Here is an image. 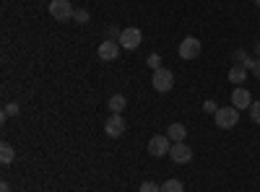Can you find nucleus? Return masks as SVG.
<instances>
[{
  "label": "nucleus",
  "mask_w": 260,
  "mask_h": 192,
  "mask_svg": "<svg viewBox=\"0 0 260 192\" xmlns=\"http://www.w3.org/2000/svg\"><path fill=\"white\" fill-rule=\"evenodd\" d=\"M213 122H216V127H221V130H232V127L240 122V109H234V106H219V112L213 114Z\"/></svg>",
  "instance_id": "1"
},
{
  "label": "nucleus",
  "mask_w": 260,
  "mask_h": 192,
  "mask_svg": "<svg viewBox=\"0 0 260 192\" xmlns=\"http://www.w3.org/2000/svg\"><path fill=\"white\" fill-rule=\"evenodd\" d=\"M151 83H154V89L159 94H167V91L175 89V73H172L169 68H159V70H154V75H151Z\"/></svg>",
  "instance_id": "2"
},
{
  "label": "nucleus",
  "mask_w": 260,
  "mask_h": 192,
  "mask_svg": "<svg viewBox=\"0 0 260 192\" xmlns=\"http://www.w3.org/2000/svg\"><path fill=\"white\" fill-rule=\"evenodd\" d=\"M201 50H203V45H201L198 36H185L180 42V57L182 60H195V57L201 55Z\"/></svg>",
  "instance_id": "3"
},
{
  "label": "nucleus",
  "mask_w": 260,
  "mask_h": 192,
  "mask_svg": "<svg viewBox=\"0 0 260 192\" xmlns=\"http://www.w3.org/2000/svg\"><path fill=\"white\" fill-rule=\"evenodd\" d=\"M169 148H172V140L169 135H154L148 140V153L154 159H161V156H169Z\"/></svg>",
  "instance_id": "4"
},
{
  "label": "nucleus",
  "mask_w": 260,
  "mask_h": 192,
  "mask_svg": "<svg viewBox=\"0 0 260 192\" xmlns=\"http://www.w3.org/2000/svg\"><path fill=\"white\" fill-rule=\"evenodd\" d=\"M141 42H143L141 29H136V26L122 29V34H120V47H122V50H136V47L141 45Z\"/></svg>",
  "instance_id": "5"
},
{
  "label": "nucleus",
  "mask_w": 260,
  "mask_h": 192,
  "mask_svg": "<svg viewBox=\"0 0 260 192\" xmlns=\"http://www.w3.org/2000/svg\"><path fill=\"white\" fill-rule=\"evenodd\" d=\"M169 159L175 161V164H190V161H192V148H190L185 140H182V143H172Z\"/></svg>",
  "instance_id": "6"
},
{
  "label": "nucleus",
  "mask_w": 260,
  "mask_h": 192,
  "mask_svg": "<svg viewBox=\"0 0 260 192\" xmlns=\"http://www.w3.org/2000/svg\"><path fill=\"white\" fill-rule=\"evenodd\" d=\"M50 13H52V18L55 21H68V18H73V6L68 3V0H52L50 3Z\"/></svg>",
  "instance_id": "7"
},
{
  "label": "nucleus",
  "mask_w": 260,
  "mask_h": 192,
  "mask_svg": "<svg viewBox=\"0 0 260 192\" xmlns=\"http://www.w3.org/2000/svg\"><path fill=\"white\" fill-rule=\"evenodd\" d=\"M125 117L122 114H112V117H107V122H104V133L110 135V138H120L122 133H125Z\"/></svg>",
  "instance_id": "8"
},
{
  "label": "nucleus",
  "mask_w": 260,
  "mask_h": 192,
  "mask_svg": "<svg viewBox=\"0 0 260 192\" xmlns=\"http://www.w3.org/2000/svg\"><path fill=\"white\" fill-rule=\"evenodd\" d=\"M232 106H234V109H250V106H252V94L247 91V89H242V86H237L234 89V94H232Z\"/></svg>",
  "instance_id": "9"
},
{
  "label": "nucleus",
  "mask_w": 260,
  "mask_h": 192,
  "mask_svg": "<svg viewBox=\"0 0 260 192\" xmlns=\"http://www.w3.org/2000/svg\"><path fill=\"white\" fill-rule=\"evenodd\" d=\"M117 55H120V45H117L115 39H107V42H102V45H99V60L112 62V60H117Z\"/></svg>",
  "instance_id": "10"
},
{
  "label": "nucleus",
  "mask_w": 260,
  "mask_h": 192,
  "mask_svg": "<svg viewBox=\"0 0 260 192\" xmlns=\"http://www.w3.org/2000/svg\"><path fill=\"white\" fill-rule=\"evenodd\" d=\"M167 135H169L172 143H182V140L187 138V127H185L182 122H172L169 130H167Z\"/></svg>",
  "instance_id": "11"
},
{
  "label": "nucleus",
  "mask_w": 260,
  "mask_h": 192,
  "mask_svg": "<svg viewBox=\"0 0 260 192\" xmlns=\"http://www.w3.org/2000/svg\"><path fill=\"white\" fill-rule=\"evenodd\" d=\"M107 104H110V112L112 114H122V109L127 106V99L122 94H115V96H110V101H107Z\"/></svg>",
  "instance_id": "12"
},
{
  "label": "nucleus",
  "mask_w": 260,
  "mask_h": 192,
  "mask_svg": "<svg viewBox=\"0 0 260 192\" xmlns=\"http://www.w3.org/2000/svg\"><path fill=\"white\" fill-rule=\"evenodd\" d=\"M245 78H247V68H245V65H234V68L229 70V81L234 83V86H242Z\"/></svg>",
  "instance_id": "13"
},
{
  "label": "nucleus",
  "mask_w": 260,
  "mask_h": 192,
  "mask_svg": "<svg viewBox=\"0 0 260 192\" xmlns=\"http://www.w3.org/2000/svg\"><path fill=\"white\" fill-rule=\"evenodd\" d=\"M161 192H185V184H182V179H164L161 182Z\"/></svg>",
  "instance_id": "14"
},
{
  "label": "nucleus",
  "mask_w": 260,
  "mask_h": 192,
  "mask_svg": "<svg viewBox=\"0 0 260 192\" xmlns=\"http://www.w3.org/2000/svg\"><path fill=\"white\" fill-rule=\"evenodd\" d=\"M13 159H16L13 145H11V143H3V145H0V161L8 166V164H13Z\"/></svg>",
  "instance_id": "15"
},
{
  "label": "nucleus",
  "mask_w": 260,
  "mask_h": 192,
  "mask_svg": "<svg viewBox=\"0 0 260 192\" xmlns=\"http://www.w3.org/2000/svg\"><path fill=\"white\" fill-rule=\"evenodd\" d=\"M73 18L78 21V24H89V18H91V13H89V11H83V8H78V11L73 13Z\"/></svg>",
  "instance_id": "16"
},
{
  "label": "nucleus",
  "mask_w": 260,
  "mask_h": 192,
  "mask_svg": "<svg viewBox=\"0 0 260 192\" xmlns=\"http://www.w3.org/2000/svg\"><path fill=\"white\" fill-rule=\"evenodd\" d=\"M203 112H206V114H216V112H219V104H216L213 99H206V101H203Z\"/></svg>",
  "instance_id": "17"
},
{
  "label": "nucleus",
  "mask_w": 260,
  "mask_h": 192,
  "mask_svg": "<svg viewBox=\"0 0 260 192\" xmlns=\"http://www.w3.org/2000/svg\"><path fill=\"white\" fill-rule=\"evenodd\" d=\"M141 192H161V184H156V182H141Z\"/></svg>",
  "instance_id": "18"
},
{
  "label": "nucleus",
  "mask_w": 260,
  "mask_h": 192,
  "mask_svg": "<svg viewBox=\"0 0 260 192\" xmlns=\"http://www.w3.org/2000/svg\"><path fill=\"white\" fill-rule=\"evenodd\" d=\"M250 120H252L255 125H260V101H252V106H250Z\"/></svg>",
  "instance_id": "19"
},
{
  "label": "nucleus",
  "mask_w": 260,
  "mask_h": 192,
  "mask_svg": "<svg viewBox=\"0 0 260 192\" xmlns=\"http://www.w3.org/2000/svg\"><path fill=\"white\" fill-rule=\"evenodd\" d=\"M148 68H151V70H159V68H161V55H156V52L148 55Z\"/></svg>",
  "instance_id": "20"
},
{
  "label": "nucleus",
  "mask_w": 260,
  "mask_h": 192,
  "mask_svg": "<svg viewBox=\"0 0 260 192\" xmlns=\"http://www.w3.org/2000/svg\"><path fill=\"white\" fill-rule=\"evenodd\" d=\"M13 114H18V104L13 101V104H6V109H3V120H8V117H13Z\"/></svg>",
  "instance_id": "21"
},
{
  "label": "nucleus",
  "mask_w": 260,
  "mask_h": 192,
  "mask_svg": "<svg viewBox=\"0 0 260 192\" xmlns=\"http://www.w3.org/2000/svg\"><path fill=\"white\" fill-rule=\"evenodd\" d=\"M232 57H234V62H237V65H245V62H247V55H245L242 50H237V52H232Z\"/></svg>",
  "instance_id": "22"
},
{
  "label": "nucleus",
  "mask_w": 260,
  "mask_h": 192,
  "mask_svg": "<svg viewBox=\"0 0 260 192\" xmlns=\"http://www.w3.org/2000/svg\"><path fill=\"white\" fill-rule=\"evenodd\" d=\"M255 62H257V60H255V57H247V62H245V68H247V70H250V73H252V70H255Z\"/></svg>",
  "instance_id": "23"
},
{
  "label": "nucleus",
  "mask_w": 260,
  "mask_h": 192,
  "mask_svg": "<svg viewBox=\"0 0 260 192\" xmlns=\"http://www.w3.org/2000/svg\"><path fill=\"white\" fill-rule=\"evenodd\" d=\"M252 75H257V78H260V57H257V62H255V70H252Z\"/></svg>",
  "instance_id": "24"
},
{
  "label": "nucleus",
  "mask_w": 260,
  "mask_h": 192,
  "mask_svg": "<svg viewBox=\"0 0 260 192\" xmlns=\"http://www.w3.org/2000/svg\"><path fill=\"white\" fill-rule=\"evenodd\" d=\"M120 34H122V31H117L115 26H110V36H112V39H115V36H120Z\"/></svg>",
  "instance_id": "25"
},
{
  "label": "nucleus",
  "mask_w": 260,
  "mask_h": 192,
  "mask_svg": "<svg viewBox=\"0 0 260 192\" xmlns=\"http://www.w3.org/2000/svg\"><path fill=\"white\" fill-rule=\"evenodd\" d=\"M0 192H11V184H8V182H3V184H0Z\"/></svg>",
  "instance_id": "26"
},
{
  "label": "nucleus",
  "mask_w": 260,
  "mask_h": 192,
  "mask_svg": "<svg viewBox=\"0 0 260 192\" xmlns=\"http://www.w3.org/2000/svg\"><path fill=\"white\" fill-rule=\"evenodd\" d=\"M255 55H260V42H257V45H255Z\"/></svg>",
  "instance_id": "27"
},
{
  "label": "nucleus",
  "mask_w": 260,
  "mask_h": 192,
  "mask_svg": "<svg viewBox=\"0 0 260 192\" xmlns=\"http://www.w3.org/2000/svg\"><path fill=\"white\" fill-rule=\"evenodd\" d=\"M255 6H257V8H260V0H255Z\"/></svg>",
  "instance_id": "28"
}]
</instances>
